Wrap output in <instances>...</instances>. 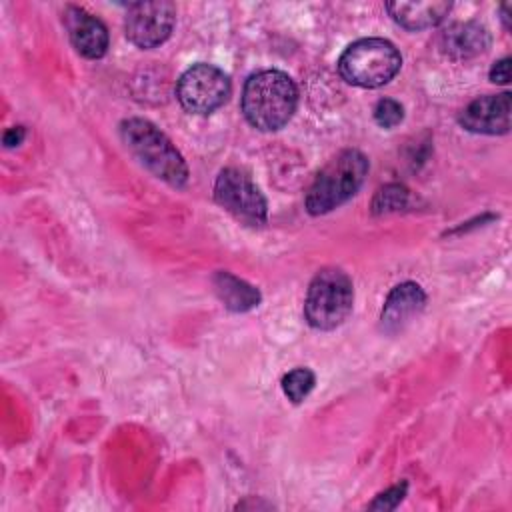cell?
Wrapping results in <instances>:
<instances>
[{"label": "cell", "mask_w": 512, "mask_h": 512, "mask_svg": "<svg viewBox=\"0 0 512 512\" xmlns=\"http://www.w3.org/2000/svg\"><path fill=\"white\" fill-rule=\"evenodd\" d=\"M352 304V280L344 270L330 266L312 278L304 300V316L316 330H334L350 316Z\"/></svg>", "instance_id": "5b68a950"}, {"label": "cell", "mask_w": 512, "mask_h": 512, "mask_svg": "<svg viewBox=\"0 0 512 512\" xmlns=\"http://www.w3.org/2000/svg\"><path fill=\"white\" fill-rule=\"evenodd\" d=\"M402 66L398 48L384 38L352 42L338 60L342 78L360 88H378L390 82Z\"/></svg>", "instance_id": "277c9868"}, {"label": "cell", "mask_w": 512, "mask_h": 512, "mask_svg": "<svg viewBox=\"0 0 512 512\" xmlns=\"http://www.w3.org/2000/svg\"><path fill=\"white\" fill-rule=\"evenodd\" d=\"M316 376L310 368H294L282 378V390L294 404H300L314 388Z\"/></svg>", "instance_id": "9a60e30c"}, {"label": "cell", "mask_w": 512, "mask_h": 512, "mask_svg": "<svg viewBox=\"0 0 512 512\" xmlns=\"http://www.w3.org/2000/svg\"><path fill=\"white\" fill-rule=\"evenodd\" d=\"M176 24V6L166 0L134 2L128 6L124 30L138 48H156L168 40Z\"/></svg>", "instance_id": "ba28073f"}, {"label": "cell", "mask_w": 512, "mask_h": 512, "mask_svg": "<svg viewBox=\"0 0 512 512\" xmlns=\"http://www.w3.org/2000/svg\"><path fill=\"white\" fill-rule=\"evenodd\" d=\"M490 80L496 84H508L510 80V58L504 56L490 68Z\"/></svg>", "instance_id": "d6986e66"}, {"label": "cell", "mask_w": 512, "mask_h": 512, "mask_svg": "<svg viewBox=\"0 0 512 512\" xmlns=\"http://www.w3.org/2000/svg\"><path fill=\"white\" fill-rule=\"evenodd\" d=\"M508 8H510V6H508V4H502V8H500V12H502V22H504V26H506V30H508V28H510V26H508Z\"/></svg>", "instance_id": "44dd1931"}, {"label": "cell", "mask_w": 512, "mask_h": 512, "mask_svg": "<svg viewBox=\"0 0 512 512\" xmlns=\"http://www.w3.org/2000/svg\"><path fill=\"white\" fill-rule=\"evenodd\" d=\"M368 158L358 150H342L314 178L306 192V210L312 216L326 214L350 200L366 180Z\"/></svg>", "instance_id": "3957f363"}, {"label": "cell", "mask_w": 512, "mask_h": 512, "mask_svg": "<svg viewBox=\"0 0 512 512\" xmlns=\"http://www.w3.org/2000/svg\"><path fill=\"white\" fill-rule=\"evenodd\" d=\"M214 200L248 226L266 224L268 204L252 178L238 168H224L214 182Z\"/></svg>", "instance_id": "52a82bcc"}, {"label": "cell", "mask_w": 512, "mask_h": 512, "mask_svg": "<svg viewBox=\"0 0 512 512\" xmlns=\"http://www.w3.org/2000/svg\"><path fill=\"white\" fill-rule=\"evenodd\" d=\"M410 194L402 184H386L380 188L372 200V212L374 214H388L396 212L408 206Z\"/></svg>", "instance_id": "2e32d148"}, {"label": "cell", "mask_w": 512, "mask_h": 512, "mask_svg": "<svg viewBox=\"0 0 512 512\" xmlns=\"http://www.w3.org/2000/svg\"><path fill=\"white\" fill-rule=\"evenodd\" d=\"M452 4L444 0L428 2H388L386 10L406 30H426L438 26L450 12Z\"/></svg>", "instance_id": "4fadbf2b"}, {"label": "cell", "mask_w": 512, "mask_h": 512, "mask_svg": "<svg viewBox=\"0 0 512 512\" xmlns=\"http://www.w3.org/2000/svg\"><path fill=\"white\" fill-rule=\"evenodd\" d=\"M424 306L426 294L416 282H402L394 286L382 306L380 330L390 336L404 332L422 314Z\"/></svg>", "instance_id": "30bf717a"}, {"label": "cell", "mask_w": 512, "mask_h": 512, "mask_svg": "<svg viewBox=\"0 0 512 512\" xmlns=\"http://www.w3.org/2000/svg\"><path fill=\"white\" fill-rule=\"evenodd\" d=\"M490 46V32L474 20L454 22L440 36L442 52L452 60H470L484 54Z\"/></svg>", "instance_id": "7c38bea8"}, {"label": "cell", "mask_w": 512, "mask_h": 512, "mask_svg": "<svg viewBox=\"0 0 512 512\" xmlns=\"http://www.w3.org/2000/svg\"><path fill=\"white\" fill-rule=\"evenodd\" d=\"M232 92L230 78L214 64L190 66L176 84V98L186 112L210 114L220 108Z\"/></svg>", "instance_id": "8992f818"}, {"label": "cell", "mask_w": 512, "mask_h": 512, "mask_svg": "<svg viewBox=\"0 0 512 512\" xmlns=\"http://www.w3.org/2000/svg\"><path fill=\"white\" fill-rule=\"evenodd\" d=\"M120 138L132 156L156 178L174 188L186 184L188 166L182 154L152 122L144 118H128L120 124Z\"/></svg>", "instance_id": "7a4b0ae2"}, {"label": "cell", "mask_w": 512, "mask_h": 512, "mask_svg": "<svg viewBox=\"0 0 512 512\" xmlns=\"http://www.w3.org/2000/svg\"><path fill=\"white\" fill-rule=\"evenodd\" d=\"M296 104V84L282 70H260L244 82L242 112L258 130L272 132L288 124Z\"/></svg>", "instance_id": "6da1fadb"}, {"label": "cell", "mask_w": 512, "mask_h": 512, "mask_svg": "<svg viewBox=\"0 0 512 512\" xmlns=\"http://www.w3.org/2000/svg\"><path fill=\"white\" fill-rule=\"evenodd\" d=\"M212 284L222 304L232 312H248L260 304L258 288L230 272H216Z\"/></svg>", "instance_id": "5bb4252c"}, {"label": "cell", "mask_w": 512, "mask_h": 512, "mask_svg": "<svg viewBox=\"0 0 512 512\" xmlns=\"http://www.w3.org/2000/svg\"><path fill=\"white\" fill-rule=\"evenodd\" d=\"M406 490H408V484L406 482H400L396 486H390L388 490H384L382 494H378L370 504L368 508L370 510H394L402 498L406 496Z\"/></svg>", "instance_id": "ac0fdd59"}, {"label": "cell", "mask_w": 512, "mask_h": 512, "mask_svg": "<svg viewBox=\"0 0 512 512\" xmlns=\"http://www.w3.org/2000/svg\"><path fill=\"white\" fill-rule=\"evenodd\" d=\"M64 24H66L70 42L78 54L90 60L102 58L106 54L108 30L102 24V20H98L84 8L68 6L64 12Z\"/></svg>", "instance_id": "8fae6325"}, {"label": "cell", "mask_w": 512, "mask_h": 512, "mask_svg": "<svg viewBox=\"0 0 512 512\" xmlns=\"http://www.w3.org/2000/svg\"><path fill=\"white\" fill-rule=\"evenodd\" d=\"M404 118V108L400 102L392 98H382L374 106V120L382 128H394L402 122Z\"/></svg>", "instance_id": "e0dca14e"}, {"label": "cell", "mask_w": 512, "mask_h": 512, "mask_svg": "<svg viewBox=\"0 0 512 512\" xmlns=\"http://www.w3.org/2000/svg\"><path fill=\"white\" fill-rule=\"evenodd\" d=\"M24 136H26V130H24V126H12V128H8V130L4 132V136H2V142H4V146H6V148H12V146H18V144H22Z\"/></svg>", "instance_id": "ffe728a7"}, {"label": "cell", "mask_w": 512, "mask_h": 512, "mask_svg": "<svg viewBox=\"0 0 512 512\" xmlns=\"http://www.w3.org/2000/svg\"><path fill=\"white\" fill-rule=\"evenodd\" d=\"M510 92L488 94L472 100L458 116V122L468 132L476 134H506L510 130Z\"/></svg>", "instance_id": "9c48e42d"}]
</instances>
